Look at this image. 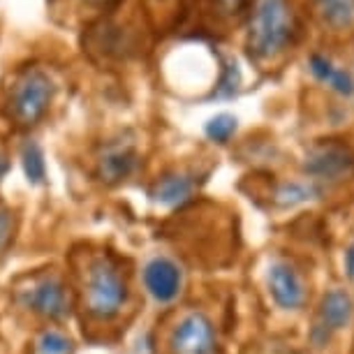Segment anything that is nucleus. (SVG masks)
Segmentation results:
<instances>
[{
	"label": "nucleus",
	"mask_w": 354,
	"mask_h": 354,
	"mask_svg": "<svg viewBox=\"0 0 354 354\" xmlns=\"http://www.w3.org/2000/svg\"><path fill=\"white\" fill-rule=\"evenodd\" d=\"M299 21L287 0H257L250 15L248 53L255 61H273L294 44Z\"/></svg>",
	"instance_id": "obj_1"
},
{
	"label": "nucleus",
	"mask_w": 354,
	"mask_h": 354,
	"mask_svg": "<svg viewBox=\"0 0 354 354\" xmlns=\"http://www.w3.org/2000/svg\"><path fill=\"white\" fill-rule=\"evenodd\" d=\"M84 310L106 322L123 310L128 301V278L113 255L93 257L84 271Z\"/></svg>",
	"instance_id": "obj_2"
},
{
	"label": "nucleus",
	"mask_w": 354,
	"mask_h": 354,
	"mask_svg": "<svg viewBox=\"0 0 354 354\" xmlns=\"http://www.w3.org/2000/svg\"><path fill=\"white\" fill-rule=\"evenodd\" d=\"M56 86L51 77L39 68H28L15 79L8 97L10 118L21 128H30L42 121V116L49 109Z\"/></svg>",
	"instance_id": "obj_3"
},
{
	"label": "nucleus",
	"mask_w": 354,
	"mask_h": 354,
	"mask_svg": "<svg viewBox=\"0 0 354 354\" xmlns=\"http://www.w3.org/2000/svg\"><path fill=\"white\" fill-rule=\"evenodd\" d=\"M19 301H21L24 308L35 313L37 317L51 319V322L65 319L72 310L70 290L58 276L37 278L35 283H30L26 290H21Z\"/></svg>",
	"instance_id": "obj_4"
},
{
	"label": "nucleus",
	"mask_w": 354,
	"mask_h": 354,
	"mask_svg": "<svg viewBox=\"0 0 354 354\" xmlns=\"http://www.w3.org/2000/svg\"><path fill=\"white\" fill-rule=\"evenodd\" d=\"M304 171L313 176V181H345L354 174V151L343 142H326L315 144L304 160Z\"/></svg>",
	"instance_id": "obj_5"
},
{
	"label": "nucleus",
	"mask_w": 354,
	"mask_h": 354,
	"mask_svg": "<svg viewBox=\"0 0 354 354\" xmlns=\"http://www.w3.org/2000/svg\"><path fill=\"white\" fill-rule=\"evenodd\" d=\"M216 326L202 310L183 315L169 336L171 354H216Z\"/></svg>",
	"instance_id": "obj_6"
},
{
	"label": "nucleus",
	"mask_w": 354,
	"mask_h": 354,
	"mask_svg": "<svg viewBox=\"0 0 354 354\" xmlns=\"http://www.w3.org/2000/svg\"><path fill=\"white\" fill-rule=\"evenodd\" d=\"M266 283H269L273 301L283 310H301L308 301V290H306L301 273L285 259H278L269 266Z\"/></svg>",
	"instance_id": "obj_7"
},
{
	"label": "nucleus",
	"mask_w": 354,
	"mask_h": 354,
	"mask_svg": "<svg viewBox=\"0 0 354 354\" xmlns=\"http://www.w3.org/2000/svg\"><path fill=\"white\" fill-rule=\"evenodd\" d=\"M144 287L158 304H171L181 294L183 271L169 257H153L144 266Z\"/></svg>",
	"instance_id": "obj_8"
},
{
	"label": "nucleus",
	"mask_w": 354,
	"mask_h": 354,
	"mask_svg": "<svg viewBox=\"0 0 354 354\" xmlns=\"http://www.w3.org/2000/svg\"><path fill=\"white\" fill-rule=\"evenodd\" d=\"M86 49L102 53L104 58H123L135 49V37L121 24H113L111 19H100L93 24L86 35Z\"/></svg>",
	"instance_id": "obj_9"
},
{
	"label": "nucleus",
	"mask_w": 354,
	"mask_h": 354,
	"mask_svg": "<svg viewBox=\"0 0 354 354\" xmlns=\"http://www.w3.org/2000/svg\"><path fill=\"white\" fill-rule=\"evenodd\" d=\"M139 167V153L132 144H109L97 158L95 174L106 185H116L130 178Z\"/></svg>",
	"instance_id": "obj_10"
},
{
	"label": "nucleus",
	"mask_w": 354,
	"mask_h": 354,
	"mask_svg": "<svg viewBox=\"0 0 354 354\" xmlns=\"http://www.w3.org/2000/svg\"><path fill=\"white\" fill-rule=\"evenodd\" d=\"M197 190V178L195 174L188 171H167L162 176H158V181L153 183L151 188V197L156 199L158 204L169 206V209H176V206L188 204L192 195Z\"/></svg>",
	"instance_id": "obj_11"
},
{
	"label": "nucleus",
	"mask_w": 354,
	"mask_h": 354,
	"mask_svg": "<svg viewBox=\"0 0 354 354\" xmlns=\"http://www.w3.org/2000/svg\"><path fill=\"white\" fill-rule=\"evenodd\" d=\"M354 317V299L352 294L343 290V287H333L322 297V304H319V313L317 319L322 326H326L331 333L345 329L347 324L352 322Z\"/></svg>",
	"instance_id": "obj_12"
},
{
	"label": "nucleus",
	"mask_w": 354,
	"mask_h": 354,
	"mask_svg": "<svg viewBox=\"0 0 354 354\" xmlns=\"http://www.w3.org/2000/svg\"><path fill=\"white\" fill-rule=\"evenodd\" d=\"M308 68L313 72V77H315L317 82L326 84L331 91H336L340 95H347V97L354 93V77L347 70L336 68V65L331 63V58L322 56V53H313Z\"/></svg>",
	"instance_id": "obj_13"
},
{
	"label": "nucleus",
	"mask_w": 354,
	"mask_h": 354,
	"mask_svg": "<svg viewBox=\"0 0 354 354\" xmlns=\"http://www.w3.org/2000/svg\"><path fill=\"white\" fill-rule=\"evenodd\" d=\"M313 10L333 30H350L354 26V0H313Z\"/></svg>",
	"instance_id": "obj_14"
},
{
	"label": "nucleus",
	"mask_w": 354,
	"mask_h": 354,
	"mask_svg": "<svg viewBox=\"0 0 354 354\" xmlns=\"http://www.w3.org/2000/svg\"><path fill=\"white\" fill-rule=\"evenodd\" d=\"M322 195L317 183H304V181H287V183H280L278 190L273 192V202L283 209H292V206H299V204H306L310 199H315Z\"/></svg>",
	"instance_id": "obj_15"
},
{
	"label": "nucleus",
	"mask_w": 354,
	"mask_h": 354,
	"mask_svg": "<svg viewBox=\"0 0 354 354\" xmlns=\"http://www.w3.org/2000/svg\"><path fill=\"white\" fill-rule=\"evenodd\" d=\"M250 0H195L204 17L213 19L216 24L223 21H236L245 15Z\"/></svg>",
	"instance_id": "obj_16"
},
{
	"label": "nucleus",
	"mask_w": 354,
	"mask_h": 354,
	"mask_svg": "<svg viewBox=\"0 0 354 354\" xmlns=\"http://www.w3.org/2000/svg\"><path fill=\"white\" fill-rule=\"evenodd\" d=\"M21 162H24V171L26 178L30 183H42L46 178V165H44V153L35 142H28L21 151Z\"/></svg>",
	"instance_id": "obj_17"
},
{
	"label": "nucleus",
	"mask_w": 354,
	"mask_h": 354,
	"mask_svg": "<svg viewBox=\"0 0 354 354\" xmlns=\"http://www.w3.org/2000/svg\"><path fill=\"white\" fill-rule=\"evenodd\" d=\"M35 350L37 354H72L75 352V343L63 331L44 329L35 340Z\"/></svg>",
	"instance_id": "obj_18"
},
{
	"label": "nucleus",
	"mask_w": 354,
	"mask_h": 354,
	"mask_svg": "<svg viewBox=\"0 0 354 354\" xmlns=\"http://www.w3.org/2000/svg\"><path fill=\"white\" fill-rule=\"evenodd\" d=\"M239 130V121L236 116H232V113H218V116H213L209 123H206V137L211 139V142H216L220 146L230 144L232 137L236 135Z\"/></svg>",
	"instance_id": "obj_19"
},
{
	"label": "nucleus",
	"mask_w": 354,
	"mask_h": 354,
	"mask_svg": "<svg viewBox=\"0 0 354 354\" xmlns=\"http://www.w3.org/2000/svg\"><path fill=\"white\" fill-rule=\"evenodd\" d=\"M239 86H241V72H239L236 61L225 63L223 77H220V84H218V95H223V97H232L234 93L239 91Z\"/></svg>",
	"instance_id": "obj_20"
},
{
	"label": "nucleus",
	"mask_w": 354,
	"mask_h": 354,
	"mask_svg": "<svg viewBox=\"0 0 354 354\" xmlns=\"http://www.w3.org/2000/svg\"><path fill=\"white\" fill-rule=\"evenodd\" d=\"M17 234V218L8 209H0V255H5L8 248L15 241Z\"/></svg>",
	"instance_id": "obj_21"
},
{
	"label": "nucleus",
	"mask_w": 354,
	"mask_h": 354,
	"mask_svg": "<svg viewBox=\"0 0 354 354\" xmlns=\"http://www.w3.org/2000/svg\"><path fill=\"white\" fill-rule=\"evenodd\" d=\"M345 276L354 283V241L350 243V248L345 250Z\"/></svg>",
	"instance_id": "obj_22"
},
{
	"label": "nucleus",
	"mask_w": 354,
	"mask_h": 354,
	"mask_svg": "<svg viewBox=\"0 0 354 354\" xmlns=\"http://www.w3.org/2000/svg\"><path fill=\"white\" fill-rule=\"evenodd\" d=\"M8 169H10L8 158H5V153H0V181H3V176L8 174Z\"/></svg>",
	"instance_id": "obj_23"
},
{
	"label": "nucleus",
	"mask_w": 354,
	"mask_h": 354,
	"mask_svg": "<svg viewBox=\"0 0 354 354\" xmlns=\"http://www.w3.org/2000/svg\"><path fill=\"white\" fill-rule=\"evenodd\" d=\"M86 3L91 5H102V8H111L113 3H118V0H86Z\"/></svg>",
	"instance_id": "obj_24"
}]
</instances>
